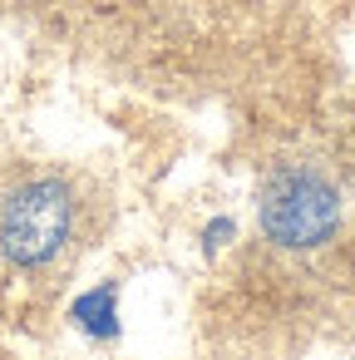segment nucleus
Segmentation results:
<instances>
[{
    "label": "nucleus",
    "instance_id": "2",
    "mask_svg": "<svg viewBox=\"0 0 355 360\" xmlns=\"http://www.w3.org/2000/svg\"><path fill=\"white\" fill-rule=\"evenodd\" d=\"M119 217L109 178L75 158H0V330H40Z\"/></svg>",
    "mask_w": 355,
    "mask_h": 360
},
{
    "label": "nucleus",
    "instance_id": "1",
    "mask_svg": "<svg viewBox=\"0 0 355 360\" xmlns=\"http://www.w3.org/2000/svg\"><path fill=\"white\" fill-rule=\"evenodd\" d=\"M207 360H306L355 345V99L271 129L252 237L198 296Z\"/></svg>",
    "mask_w": 355,
    "mask_h": 360
},
{
    "label": "nucleus",
    "instance_id": "3",
    "mask_svg": "<svg viewBox=\"0 0 355 360\" xmlns=\"http://www.w3.org/2000/svg\"><path fill=\"white\" fill-rule=\"evenodd\" d=\"M0 360H25V355H20L15 345H6V340H0Z\"/></svg>",
    "mask_w": 355,
    "mask_h": 360
}]
</instances>
